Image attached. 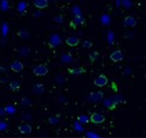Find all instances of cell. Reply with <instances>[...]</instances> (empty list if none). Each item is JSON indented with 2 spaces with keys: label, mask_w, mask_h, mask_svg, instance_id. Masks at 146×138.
Wrapping results in <instances>:
<instances>
[{
  "label": "cell",
  "mask_w": 146,
  "mask_h": 138,
  "mask_svg": "<svg viewBox=\"0 0 146 138\" xmlns=\"http://www.w3.org/2000/svg\"><path fill=\"white\" fill-rule=\"evenodd\" d=\"M106 121V117L101 113H93L89 116V122H92L94 124H101Z\"/></svg>",
  "instance_id": "1"
},
{
  "label": "cell",
  "mask_w": 146,
  "mask_h": 138,
  "mask_svg": "<svg viewBox=\"0 0 146 138\" xmlns=\"http://www.w3.org/2000/svg\"><path fill=\"white\" fill-rule=\"evenodd\" d=\"M48 67L45 66V65H37V66H35L34 68H33V73L35 74V76H37V77H43V76H45L46 73H48Z\"/></svg>",
  "instance_id": "2"
},
{
  "label": "cell",
  "mask_w": 146,
  "mask_h": 138,
  "mask_svg": "<svg viewBox=\"0 0 146 138\" xmlns=\"http://www.w3.org/2000/svg\"><path fill=\"white\" fill-rule=\"evenodd\" d=\"M108 84V78L104 74H100L94 79V85L96 87H103Z\"/></svg>",
  "instance_id": "3"
},
{
  "label": "cell",
  "mask_w": 146,
  "mask_h": 138,
  "mask_svg": "<svg viewBox=\"0 0 146 138\" xmlns=\"http://www.w3.org/2000/svg\"><path fill=\"white\" fill-rule=\"evenodd\" d=\"M85 23V19H84V16L82 15H80V14H77L74 18H73V20L71 21V23H70V26L71 27H73V28H76L77 26H81V25H84Z\"/></svg>",
  "instance_id": "4"
},
{
  "label": "cell",
  "mask_w": 146,
  "mask_h": 138,
  "mask_svg": "<svg viewBox=\"0 0 146 138\" xmlns=\"http://www.w3.org/2000/svg\"><path fill=\"white\" fill-rule=\"evenodd\" d=\"M109 58H110V60L113 63H118V62L123 60V54H122L121 50H115L114 52H111V55Z\"/></svg>",
  "instance_id": "5"
},
{
  "label": "cell",
  "mask_w": 146,
  "mask_h": 138,
  "mask_svg": "<svg viewBox=\"0 0 146 138\" xmlns=\"http://www.w3.org/2000/svg\"><path fill=\"white\" fill-rule=\"evenodd\" d=\"M11 70L13 72H21L23 70V64L21 62H19V60H15V62H13L11 64Z\"/></svg>",
  "instance_id": "6"
},
{
  "label": "cell",
  "mask_w": 146,
  "mask_h": 138,
  "mask_svg": "<svg viewBox=\"0 0 146 138\" xmlns=\"http://www.w3.org/2000/svg\"><path fill=\"white\" fill-rule=\"evenodd\" d=\"M137 25V20L135 18H132V16H126V18L124 19V26L125 27H129V28H132Z\"/></svg>",
  "instance_id": "7"
},
{
  "label": "cell",
  "mask_w": 146,
  "mask_h": 138,
  "mask_svg": "<svg viewBox=\"0 0 146 138\" xmlns=\"http://www.w3.org/2000/svg\"><path fill=\"white\" fill-rule=\"evenodd\" d=\"M65 43H66L68 46H77V45L79 44V40H78V37H76V36H70V37H67V38L65 40Z\"/></svg>",
  "instance_id": "8"
},
{
  "label": "cell",
  "mask_w": 146,
  "mask_h": 138,
  "mask_svg": "<svg viewBox=\"0 0 146 138\" xmlns=\"http://www.w3.org/2000/svg\"><path fill=\"white\" fill-rule=\"evenodd\" d=\"M34 6L36 8H40V9L46 8L48 7V0H34Z\"/></svg>",
  "instance_id": "9"
},
{
  "label": "cell",
  "mask_w": 146,
  "mask_h": 138,
  "mask_svg": "<svg viewBox=\"0 0 146 138\" xmlns=\"http://www.w3.org/2000/svg\"><path fill=\"white\" fill-rule=\"evenodd\" d=\"M31 125L30 124H21L19 127V131L22 133V135H29L31 132Z\"/></svg>",
  "instance_id": "10"
},
{
  "label": "cell",
  "mask_w": 146,
  "mask_h": 138,
  "mask_svg": "<svg viewBox=\"0 0 146 138\" xmlns=\"http://www.w3.org/2000/svg\"><path fill=\"white\" fill-rule=\"evenodd\" d=\"M103 99V93L102 92H95L90 94V100L94 101V102H99Z\"/></svg>",
  "instance_id": "11"
},
{
  "label": "cell",
  "mask_w": 146,
  "mask_h": 138,
  "mask_svg": "<svg viewBox=\"0 0 146 138\" xmlns=\"http://www.w3.org/2000/svg\"><path fill=\"white\" fill-rule=\"evenodd\" d=\"M117 100H114V99H108V100H106L104 101V105H106V107L107 108H109V109H114L115 107H116V105H117Z\"/></svg>",
  "instance_id": "12"
},
{
  "label": "cell",
  "mask_w": 146,
  "mask_h": 138,
  "mask_svg": "<svg viewBox=\"0 0 146 138\" xmlns=\"http://www.w3.org/2000/svg\"><path fill=\"white\" fill-rule=\"evenodd\" d=\"M68 72L72 74H81L85 72V70H84V67H74V68H70Z\"/></svg>",
  "instance_id": "13"
},
{
  "label": "cell",
  "mask_w": 146,
  "mask_h": 138,
  "mask_svg": "<svg viewBox=\"0 0 146 138\" xmlns=\"http://www.w3.org/2000/svg\"><path fill=\"white\" fill-rule=\"evenodd\" d=\"M9 88H11V91H17V90L20 88V82L16 81V80L12 81V82L9 84Z\"/></svg>",
  "instance_id": "14"
},
{
  "label": "cell",
  "mask_w": 146,
  "mask_h": 138,
  "mask_svg": "<svg viewBox=\"0 0 146 138\" xmlns=\"http://www.w3.org/2000/svg\"><path fill=\"white\" fill-rule=\"evenodd\" d=\"M79 122H81V123H88L89 122V117H87L86 115H81V116H79Z\"/></svg>",
  "instance_id": "15"
},
{
  "label": "cell",
  "mask_w": 146,
  "mask_h": 138,
  "mask_svg": "<svg viewBox=\"0 0 146 138\" xmlns=\"http://www.w3.org/2000/svg\"><path fill=\"white\" fill-rule=\"evenodd\" d=\"M87 43H85V48H88V46H90L92 45V43H89V41H86Z\"/></svg>",
  "instance_id": "16"
}]
</instances>
